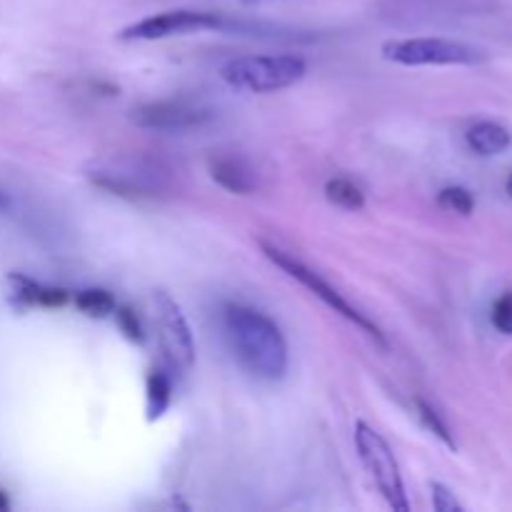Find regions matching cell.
Returning a JSON list of instances; mask_svg holds the SVG:
<instances>
[{
    "label": "cell",
    "instance_id": "6da1fadb",
    "mask_svg": "<svg viewBox=\"0 0 512 512\" xmlns=\"http://www.w3.org/2000/svg\"><path fill=\"white\" fill-rule=\"evenodd\" d=\"M223 330L230 350L250 375L260 380H280L288 370V343L273 320L248 305H228Z\"/></svg>",
    "mask_w": 512,
    "mask_h": 512
},
{
    "label": "cell",
    "instance_id": "7a4b0ae2",
    "mask_svg": "<svg viewBox=\"0 0 512 512\" xmlns=\"http://www.w3.org/2000/svg\"><path fill=\"white\" fill-rule=\"evenodd\" d=\"M308 73V63L300 55H243L220 68V78L245 93H278L300 83Z\"/></svg>",
    "mask_w": 512,
    "mask_h": 512
},
{
    "label": "cell",
    "instance_id": "3957f363",
    "mask_svg": "<svg viewBox=\"0 0 512 512\" xmlns=\"http://www.w3.org/2000/svg\"><path fill=\"white\" fill-rule=\"evenodd\" d=\"M355 448H358L360 463L365 465V470L370 473V478H373L375 488L383 495L385 503L393 510L408 512L410 503L408 495H405L403 475H400L398 460H395L388 440L378 430L370 428L368 423L358 420L355 423Z\"/></svg>",
    "mask_w": 512,
    "mask_h": 512
},
{
    "label": "cell",
    "instance_id": "277c9868",
    "mask_svg": "<svg viewBox=\"0 0 512 512\" xmlns=\"http://www.w3.org/2000/svg\"><path fill=\"white\" fill-rule=\"evenodd\" d=\"M260 248H263L265 258H268L270 263H275L280 270H283L285 275H290V278H293V280H298V283L303 285V288H308L310 293L315 295V298L323 300V303L328 305L330 310H335V313L343 315L345 320H350V323L358 325L360 330H365V333H368L370 338L375 340V343L383 345V348H385V345H388V343H385V338H383V333H380L378 325H375L373 320L368 318V315L360 313V310L355 308L353 303H348V300H345L343 295H340L338 290H335L333 285L328 283V280L320 278V275L315 273L313 268L303 265L298 258H295V255L285 253L283 248H278V245L268 243V240H260Z\"/></svg>",
    "mask_w": 512,
    "mask_h": 512
},
{
    "label": "cell",
    "instance_id": "5b68a950",
    "mask_svg": "<svg viewBox=\"0 0 512 512\" xmlns=\"http://www.w3.org/2000/svg\"><path fill=\"white\" fill-rule=\"evenodd\" d=\"M383 58L398 65H480L488 53L450 38H400L383 43Z\"/></svg>",
    "mask_w": 512,
    "mask_h": 512
},
{
    "label": "cell",
    "instance_id": "8992f818",
    "mask_svg": "<svg viewBox=\"0 0 512 512\" xmlns=\"http://www.w3.org/2000/svg\"><path fill=\"white\" fill-rule=\"evenodd\" d=\"M235 28L233 20L203 10H165V13L150 15L138 20L118 33L120 40H163L173 35L203 33V30H230Z\"/></svg>",
    "mask_w": 512,
    "mask_h": 512
},
{
    "label": "cell",
    "instance_id": "52a82bcc",
    "mask_svg": "<svg viewBox=\"0 0 512 512\" xmlns=\"http://www.w3.org/2000/svg\"><path fill=\"white\" fill-rule=\"evenodd\" d=\"M153 315L168 363L180 373H188L195 363V340L180 305L168 293L158 290L153 295Z\"/></svg>",
    "mask_w": 512,
    "mask_h": 512
},
{
    "label": "cell",
    "instance_id": "ba28073f",
    "mask_svg": "<svg viewBox=\"0 0 512 512\" xmlns=\"http://www.w3.org/2000/svg\"><path fill=\"white\" fill-rule=\"evenodd\" d=\"M133 120L140 128L180 133V130H193L208 123L210 110L193 103H185V100H158V103H148L135 110Z\"/></svg>",
    "mask_w": 512,
    "mask_h": 512
},
{
    "label": "cell",
    "instance_id": "9c48e42d",
    "mask_svg": "<svg viewBox=\"0 0 512 512\" xmlns=\"http://www.w3.org/2000/svg\"><path fill=\"white\" fill-rule=\"evenodd\" d=\"M8 288V303L18 310H28L40 305V308H60L68 303V293L63 288H45L35 280L25 278L20 273H10L5 280Z\"/></svg>",
    "mask_w": 512,
    "mask_h": 512
},
{
    "label": "cell",
    "instance_id": "30bf717a",
    "mask_svg": "<svg viewBox=\"0 0 512 512\" xmlns=\"http://www.w3.org/2000/svg\"><path fill=\"white\" fill-rule=\"evenodd\" d=\"M210 175L220 188L230 190V193L248 195L255 190V175L243 160L238 158H218L210 163Z\"/></svg>",
    "mask_w": 512,
    "mask_h": 512
},
{
    "label": "cell",
    "instance_id": "8fae6325",
    "mask_svg": "<svg viewBox=\"0 0 512 512\" xmlns=\"http://www.w3.org/2000/svg\"><path fill=\"white\" fill-rule=\"evenodd\" d=\"M470 150L478 155H500L510 148L512 138L503 125L493 123V120H483V123H475L473 128L465 133Z\"/></svg>",
    "mask_w": 512,
    "mask_h": 512
},
{
    "label": "cell",
    "instance_id": "7c38bea8",
    "mask_svg": "<svg viewBox=\"0 0 512 512\" xmlns=\"http://www.w3.org/2000/svg\"><path fill=\"white\" fill-rule=\"evenodd\" d=\"M170 400H173V383H170V375L163 370H153L148 375V395H145V408H148V420L163 418V413L168 410Z\"/></svg>",
    "mask_w": 512,
    "mask_h": 512
},
{
    "label": "cell",
    "instance_id": "4fadbf2b",
    "mask_svg": "<svg viewBox=\"0 0 512 512\" xmlns=\"http://www.w3.org/2000/svg\"><path fill=\"white\" fill-rule=\"evenodd\" d=\"M75 308L88 318H108L115 313V298L103 288H88L75 293Z\"/></svg>",
    "mask_w": 512,
    "mask_h": 512
},
{
    "label": "cell",
    "instance_id": "5bb4252c",
    "mask_svg": "<svg viewBox=\"0 0 512 512\" xmlns=\"http://www.w3.org/2000/svg\"><path fill=\"white\" fill-rule=\"evenodd\" d=\"M325 198L343 210H363L365 195L355 183L345 178H333L325 183Z\"/></svg>",
    "mask_w": 512,
    "mask_h": 512
},
{
    "label": "cell",
    "instance_id": "9a60e30c",
    "mask_svg": "<svg viewBox=\"0 0 512 512\" xmlns=\"http://www.w3.org/2000/svg\"><path fill=\"white\" fill-rule=\"evenodd\" d=\"M440 208L450 210V213L458 215H473L475 210V198L468 188H460V185H448V188L440 190L438 195Z\"/></svg>",
    "mask_w": 512,
    "mask_h": 512
},
{
    "label": "cell",
    "instance_id": "2e32d148",
    "mask_svg": "<svg viewBox=\"0 0 512 512\" xmlns=\"http://www.w3.org/2000/svg\"><path fill=\"white\" fill-rule=\"evenodd\" d=\"M418 415H420V420H423V425H425V428H428L430 433L435 435V438H438V440H443V443L448 445L450 450H455V448H458V445H455V438H453V433H450L448 423H445V420L440 418V413H438V410H435L433 405H430V403H425L423 398L418 400Z\"/></svg>",
    "mask_w": 512,
    "mask_h": 512
},
{
    "label": "cell",
    "instance_id": "e0dca14e",
    "mask_svg": "<svg viewBox=\"0 0 512 512\" xmlns=\"http://www.w3.org/2000/svg\"><path fill=\"white\" fill-rule=\"evenodd\" d=\"M495 330L503 335H512V293H503L493 305V313H490Z\"/></svg>",
    "mask_w": 512,
    "mask_h": 512
},
{
    "label": "cell",
    "instance_id": "ac0fdd59",
    "mask_svg": "<svg viewBox=\"0 0 512 512\" xmlns=\"http://www.w3.org/2000/svg\"><path fill=\"white\" fill-rule=\"evenodd\" d=\"M115 320H118V328L120 333L125 335L128 340L133 343H143V328H140V320L135 318V313L130 308H115Z\"/></svg>",
    "mask_w": 512,
    "mask_h": 512
},
{
    "label": "cell",
    "instance_id": "d6986e66",
    "mask_svg": "<svg viewBox=\"0 0 512 512\" xmlns=\"http://www.w3.org/2000/svg\"><path fill=\"white\" fill-rule=\"evenodd\" d=\"M430 493H433V508L438 512H463V505L455 500V495L443 483L430 485Z\"/></svg>",
    "mask_w": 512,
    "mask_h": 512
},
{
    "label": "cell",
    "instance_id": "ffe728a7",
    "mask_svg": "<svg viewBox=\"0 0 512 512\" xmlns=\"http://www.w3.org/2000/svg\"><path fill=\"white\" fill-rule=\"evenodd\" d=\"M8 208H10V198L3 193V190H0V213H5Z\"/></svg>",
    "mask_w": 512,
    "mask_h": 512
},
{
    "label": "cell",
    "instance_id": "44dd1931",
    "mask_svg": "<svg viewBox=\"0 0 512 512\" xmlns=\"http://www.w3.org/2000/svg\"><path fill=\"white\" fill-rule=\"evenodd\" d=\"M505 193H508V198L512 200V173L508 175V180H505Z\"/></svg>",
    "mask_w": 512,
    "mask_h": 512
},
{
    "label": "cell",
    "instance_id": "7402d4cb",
    "mask_svg": "<svg viewBox=\"0 0 512 512\" xmlns=\"http://www.w3.org/2000/svg\"><path fill=\"white\" fill-rule=\"evenodd\" d=\"M238 3H255V0H238Z\"/></svg>",
    "mask_w": 512,
    "mask_h": 512
}]
</instances>
